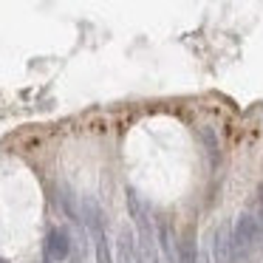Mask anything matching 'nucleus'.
I'll use <instances>...</instances> for the list:
<instances>
[{"mask_svg":"<svg viewBox=\"0 0 263 263\" xmlns=\"http://www.w3.org/2000/svg\"><path fill=\"white\" fill-rule=\"evenodd\" d=\"M257 246H260V227L249 212H243V215H238L232 232V263H246Z\"/></svg>","mask_w":263,"mask_h":263,"instance_id":"1","label":"nucleus"},{"mask_svg":"<svg viewBox=\"0 0 263 263\" xmlns=\"http://www.w3.org/2000/svg\"><path fill=\"white\" fill-rule=\"evenodd\" d=\"M127 210H130L133 221H136V229H139V249H142L144 260H153V257H159V252H156V235H153V227H150V212L147 206L139 201V195L133 193V190H127Z\"/></svg>","mask_w":263,"mask_h":263,"instance_id":"2","label":"nucleus"},{"mask_svg":"<svg viewBox=\"0 0 263 263\" xmlns=\"http://www.w3.org/2000/svg\"><path fill=\"white\" fill-rule=\"evenodd\" d=\"M212 260L215 263H232V229L229 223H221L212 238Z\"/></svg>","mask_w":263,"mask_h":263,"instance_id":"3","label":"nucleus"},{"mask_svg":"<svg viewBox=\"0 0 263 263\" xmlns=\"http://www.w3.org/2000/svg\"><path fill=\"white\" fill-rule=\"evenodd\" d=\"M116 260H119V263H142L139 243H136V238H133V232L127 227L119 229V240H116Z\"/></svg>","mask_w":263,"mask_h":263,"instance_id":"4","label":"nucleus"},{"mask_svg":"<svg viewBox=\"0 0 263 263\" xmlns=\"http://www.w3.org/2000/svg\"><path fill=\"white\" fill-rule=\"evenodd\" d=\"M46 249H48V260L54 263H63L65 257L71 255V238L65 229H51L48 232V240H46Z\"/></svg>","mask_w":263,"mask_h":263,"instance_id":"5","label":"nucleus"},{"mask_svg":"<svg viewBox=\"0 0 263 263\" xmlns=\"http://www.w3.org/2000/svg\"><path fill=\"white\" fill-rule=\"evenodd\" d=\"M93 249H97V263H114V257H110V246H108V238H105V229L93 232Z\"/></svg>","mask_w":263,"mask_h":263,"instance_id":"6","label":"nucleus"},{"mask_svg":"<svg viewBox=\"0 0 263 263\" xmlns=\"http://www.w3.org/2000/svg\"><path fill=\"white\" fill-rule=\"evenodd\" d=\"M176 263H195V249H193V238L181 240V249H178V260Z\"/></svg>","mask_w":263,"mask_h":263,"instance_id":"7","label":"nucleus"},{"mask_svg":"<svg viewBox=\"0 0 263 263\" xmlns=\"http://www.w3.org/2000/svg\"><path fill=\"white\" fill-rule=\"evenodd\" d=\"M195 263H210V257H206V255H201V260H195Z\"/></svg>","mask_w":263,"mask_h":263,"instance_id":"8","label":"nucleus"},{"mask_svg":"<svg viewBox=\"0 0 263 263\" xmlns=\"http://www.w3.org/2000/svg\"><path fill=\"white\" fill-rule=\"evenodd\" d=\"M150 263H159V257H153V260H150Z\"/></svg>","mask_w":263,"mask_h":263,"instance_id":"9","label":"nucleus"},{"mask_svg":"<svg viewBox=\"0 0 263 263\" xmlns=\"http://www.w3.org/2000/svg\"><path fill=\"white\" fill-rule=\"evenodd\" d=\"M173 263H176V260H173Z\"/></svg>","mask_w":263,"mask_h":263,"instance_id":"10","label":"nucleus"}]
</instances>
